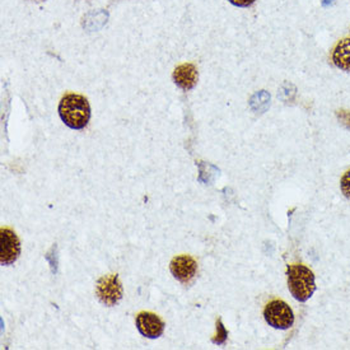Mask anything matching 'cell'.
<instances>
[{
  "label": "cell",
  "instance_id": "obj_1",
  "mask_svg": "<svg viewBox=\"0 0 350 350\" xmlns=\"http://www.w3.org/2000/svg\"><path fill=\"white\" fill-rule=\"evenodd\" d=\"M59 115L65 125L70 129H83L91 119L90 102L82 94L68 93L60 101Z\"/></svg>",
  "mask_w": 350,
  "mask_h": 350
},
{
  "label": "cell",
  "instance_id": "obj_2",
  "mask_svg": "<svg viewBox=\"0 0 350 350\" xmlns=\"http://www.w3.org/2000/svg\"><path fill=\"white\" fill-rule=\"evenodd\" d=\"M288 288L299 302L308 301L316 292L314 273L304 265H291L286 270Z\"/></svg>",
  "mask_w": 350,
  "mask_h": 350
},
{
  "label": "cell",
  "instance_id": "obj_3",
  "mask_svg": "<svg viewBox=\"0 0 350 350\" xmlns=\"http://www.w3.org/2000/svg\"><path fill=\"white\" fill-rule=\"evenodd\" d=\"M264 317L271 327L279 330H288L295 323V314L292 308L284 301H271L267 304Z\"/></svg>",
  "mask_w": 350,
  "mask_h": 350
},
{
  "label": "cell",
  "instance_id": "obj_4",
  "mask_svg": "<svg viewBox=\"0 0 350 350\" xmlns=\"http://www.w3.org/2000/svg\"><path fill=\"white\" fill-rule=\"evenodd\" d=\"M96 295L102 304L109 307L119 304L124 295V289L121 286L119 277L115 274H110V275L100 278L96 286Z\"/></svg>",
  "mask_w": 350,
  "mask_h": 350
},
{
  "label": "cell",
  "instance_id": "obj_5",
  "mask_svg": "<svg viewBox=\"0 0 350 350\" xmlns=\"http://www.w3.org/2000/svg\"><path fill=\"white\" fill-rule=\"evenodd\" d=\"M21 255V242L16 232L10 228L0 230V262L1 265H10Z\"/></svg>",
  "mask_w": 350,
  "mask_h": 350
},
{
  "label": "cell",
  "instance_id": "obj_6",
  "mask_svg": "<svg viewBox=\"0 0 350 350\" xmlns=\"http://www.w3.org/2000/svg\"><path fill=\"white\" fill-rule=\"evenodd\" d=\"M170 269L172 275L181 282L183 284H189L193 280L196 271H198V264L195 258L189 255L176 256L170 264Z\"/></svg>",
  "mask_w": 350,
  "mask_h": 350
},
{
  "label": "cell",
  "instance_id": "obj_7",
  "mask_svg": "<svg viewBox=\"0 0 350 350\" xmlns=\"http://www.w3.org/2000/svg\"><path fill=\"white\" fill-rule=\"evenodd\" d=\"M137 327L143 336L149 339H157L165 332V323L157 314L140 312L137 316Z\"/></svg>",
  "mask_w": 350,
  "mask_h": 350
},
{
  "label": "cell",
  "instance_id": "obj_8",
  "mask_svg": "<svg viewBox=\"0 0 350 350\" xmlns=\"http://www.w3.org/2000/svg\"><path fill=\"white\" fill-rule=\"evenodd\" d=\"M175 83L184 91H190L198 82V70L193 64H183L177 66L174 72Z\"/></svg>",
  "mask_w": 350,
  "mask_h": 350
},
{
  "label": "cell",
  "instance_id": "obj_9",
  "mask_svg": "<svg viewBox=\"0 0 350 350\" xmlns=\"http://www.w3.org/2000/svg\"><path fill=\"white\" fill-rule=\"evenodd\" d=\"M332 62L341 70L350 72V38L338 42L332 51Z\"/></svg>",
  "mask_w": 350,
  "mask_h": 350
},
{
  "label": "cell",
  "instance_id": "obj_10",
  "mask_svg": "<svg viewBox=\"0 0 350 350\" xmlns=\"http://www.w3.org/2000/svg\"><path fill=\"white\" fill-rule=\"evenodd\" d=\"M227 338H228V332L226 330V327L223 326L221 320L219 319L217 321V335H215V338H213V342L218 344V345H223V344H226Z\"/></svg>",
  "mask_w": 350,
  "mask_h": 350
},
{
  "label": "cell",
  "instance_id": "obj_11",
  "mask_svg": "<svg viewBox=\"0 0 350 350\" xmlns=\"http://www.w3.org/2000/svg\"><path fill=\"white\" fill-rule=\"evenodd\" d=\"M340 187L344 196L350 200V170L348 172H345V175L342 176L340 181Z\"/></svg>",
  "mask_w": 350,
  "mask_h": 350
},
{
  "label": "cell",
  "instance_id": "obj_12",
  "mask_svg": "<svg viewBox=\"0 0 350 350\" xmlns=\"http://www.w3.org/2000/svg\"><path fill=\"white\" fill-rule=\"evenodd\" d=\"M338 118L348 129H350V111H338Z\"/></svg>",
  "mask_w": 350,
  "mask_h": 350
},
{
  "label": "cell",
  "instance_id": "obj_13",
  "mask_svg": "<svg viewBox=\"0 0 350 350\" xmlns=\"http://www.w3.org/2000/svg\"><path fill=\"white\" fill-rule=\"evenodd\" d=\"M230 4L241 7V8H247L250 5H252L255 3V0H228Z\"/></svg>",
  "mask_w": 350,
  "mask_h": 350
}]
</instances>
